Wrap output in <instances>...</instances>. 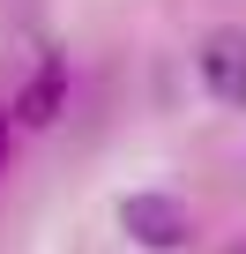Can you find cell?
<instances>
[{
	"label": "cell",
	"instance_id": "obj_1",
	"mask_svg": "<svg viewBox=\"0 0 246 254\" xmlns=\"http://www.w3.org/2000/svg\"><path fill=\"white\" fill-rule=\"evenodd\" d=\"M119 224H127V239L149 247V254H179L187 247V209L172 194H127L119 202Z\"/></svg>",
	"mask_w": 246,
	"mask_h": 254
},
{
	"label": "cell",
	"instance_id": "obj_2",
	"mask_svg": "<svg viewBox=\"0 0 246 254\" xmlns=\"http://www.w3.org/2000/svg\"><path fill=\"white\" fill-rule=\"evenodd\" d=\"M201 82L224 105H246V30H216L201 45Z\"/></svg>",
	"mask_w": 246,
	"mask_h": 254
},
{
	"label": "cell",
	"instance_id": "obj_3",
	"mask_svg": "<svg viewBox=\"0 0 246 254\" xmlns=\"http://www.w3.org/2000/svg\"><path fill=\"white\" fill-rule=\"evenodd\" d=\"M60 97H67V67L45 53L38 75H30V90H23V120H30V127H52V120H60Z\"/></svg>",
	"mask_w": 246,
	"mask_h": 254
},
{
	"label": "cell",
	"instance_id": "obj_4",
	"mask_svg": "<svg viewBox=\"0 0 246 254\" xmlns=\"http://www.w3.org/2000/svg\"><path fill=\"white\" fill-rule=\"evenodd\" d=\"M0 157H8V120H0Z\"/></svg>",
	"mask_w": 246,
	"mask_h": 254
}]
</instances>
